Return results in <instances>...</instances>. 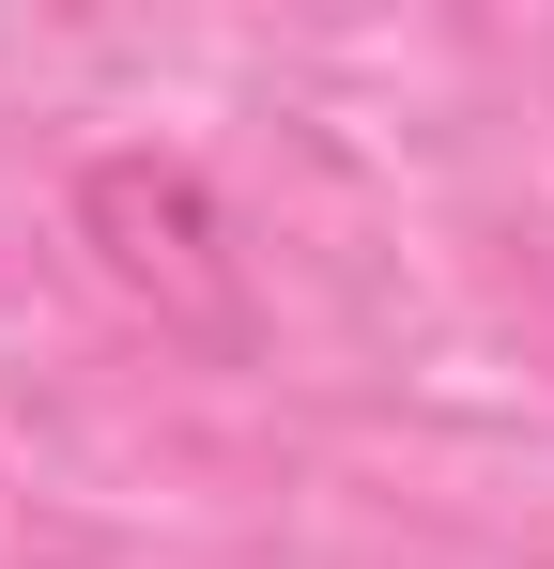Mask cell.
Masks as SVG:
<instances>
[{"label": "cell", "mask_w": 554, "mask_h": 569, "mask_svg": "<svg viewBox=\"0 0 554 569\" xmlns=\"http://www.w3.org/2000/svg\"><path fill=\"white\" fill-rule=\"evenodd\" d=\"M78 247H92V278L123 308H155V339H185V355H247L263 339L247 247H231V216H216V186L185 154H92L78 170Z\"/></svg>", "instance_id": "cell-1"}]
</instances>
